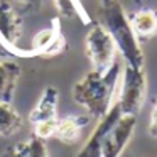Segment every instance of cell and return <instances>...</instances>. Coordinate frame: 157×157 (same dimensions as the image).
Wrapping results in <instances>:
<instances>
[{"mask_svg":"<svg viewBox=\"0 0 157 157\" xmlns=\"http://www.w3.org/2000/svg\"><path fill=\"white\" fill-rule=\"evenodd\" d=\"M122 68V61L117 59L106 71H96V69L88 71L73 86V100L79 106H83L93 118L100 120L101 117H105L112 105L117 101Z\"/></svg>","mask_w":157,"mask_h":157,"instance_id":"6da1fadb","label":"cell"},{"mask_svg":"<svg viewBox=\"0 0 157 157\" xmlns=\"http://www.w3.org/2000/svg\"><path fill=\"white\" fill-rule=\"evenodd\" d=\"M64 49H66V37L61 32V22H59L58 17L51 19L49 27L36 32L31 41V46H29V51L32 52V56H44V58L58 56Z\"/></svg>","mask_w":157,"mask_h":157,"instance_id":"8992f818","label":"cell"},{"mask_svg":"<svg viewBox=\"0 0 157 157\" xmlns=\"http://www.w3.org/2000/svg\"><path fill=\"white\" fill-rule=\"evenodd\" d=\"M58 103H59V91L56 86H46L44 91L39 96V101L29 113V123L32 127L46 120L58 118Z\"/></svg>","mask_w":157,"mask_h":157,"instance_id":"9c48e42d","label":"cell"},{"mask_svg":"<svg viewBox=\"0 0 157 157\" xmlns=\"http://www.w3.org/2000/svg\"><path fill=\"white\" fill-rule=\"evenodd\" d=\"M24 15H27L15 2L0 0V46L9 56L31 58V52L21 46L24 36Z\"/></svg>","mask_w":157,"mask_h":157,"instance_id":"277c9868","label":"cell"},{"mask_svg":"<svg viewBox=\"0 0 157 157\" xmlns=\"http://www.w3.org/2000/svg\"><path fill=\"white\" fill-rule=\"evenodd\" d=\"M149 135L157 139V98L152 103V110H150V122H149Z\"/></svg>","mask_w":157,"mask_h":157,"instance_id":"2e32d148","label":"cell"},{"mask_svg":"<svg viewBox=\"0 0 157 157\" xmlns=\"http://www.w3.org/2000/svg\"><path fill=\"white\" fill-rule=\"evenodd\" d=\"M24 127V118L12 103L0 101V135L12 137Z\"/></svg>","mask_w":157,"mask_h":157,"instance_id":"5bb4252c","label":"cell"},{"mask_svg":"<svg viewBox=\"0 0 157 157\" xmlns=\"http://www.w3.org/2000/svg\"><path fill=\"white\" fill-rule=\"evenodd\" d=\"M147 98V73L145 66L135 68L130 64H123L120 76L117 103L120 105L123 115H139L144 108Z\"/></svg>","mask_w":157,"mask_h":157,"instance_id":"3957f363","label":"cell"},{"mask_svg":"<svg viewBox=\"0 0 157 157\" xmlns=\"http://www.w3.org/2000/svg\"><path fill=\"white\" fill-rule=\"evenodd\" d=\"M132 31L142 44L157 37V9H139L128 15Z\"/></svg>","mask_w":157,"mask_h":157,"instance_id":"30bf717a","label":"cell"},{"mask_svg":"<svg viewBox=\"0 0 157 157\" xmlns=\"http://www.w3.org/2000/svg\"><path fill=\"white\" fill-rule=\"evenodd\" d=\"M90 123V115H66L58 118L54 137L63 144L73 145L81 139L83 128Z\"/></svg>","mask_w":157,"mask_h":157,"instance_id":"8fae6325","label":"cell"},{"mask_svg":"<svg viewBox=\"0 0 157 157\" xmlns=\"http://www.w3.org/2000/svg\"><path fill=\"white\" fill-rule=\"evenodd\" d=\"M85 51L91 63V69L106 71L118 59V51L112 36L100 22H91L85 37Z\"/></svg>","mask_w":157,"mask_h":157,"instance_id":"5b68a950","label":"cell"},{"mask_svg":"<svg viewBox=\"0 0 157 157\" xmlns=\"http://www.w3.org/2000/svg\"><path fill=\"white\" fill-rule=\"evenodd\" d=\"M0 157H49V152L44 140L32 135L31 139L10 145Z\"/></svg>","mask_w":157,"mask_h":157,"instance_id":"4fadbf2b","label":"cell"},{"mask_svg":"<svg viewBox=\"0 0 157 157\" xmlns=\"http://www.w3.org/2000/svg\"><path fill=\"white\" fill-rule=\"evenodd\" d=\"M137 127L135 115H122L120 120L110 128L103 140L101 157H120L133 137Z\"/></svg>","mask_w":157,"mask_h":157,"instance_id":"52a82bcc","label":"cell"},{"mask_svg":"<svg viewBox=\"0 0 157 157\" xmlns=\"http://www.w3.org/2000/svg\"><path fill=\"white\" fill-rule=\"evenodd\" d=\"M21 78V66L10 59H0V101L12 103Z\"/></svg>","mask_w":157,"mask_h":157,"instance_id":"7c38bea8","label":"cell"},{"mask_svg":"<svg viewBox=\"0 0 157 157\" xmlns=\"http://www.w3.org/2000/svg\"><path fill=\"white\" fill-rule=\"evenodd\" d=\"M98 22L112 36L123 64H130L135 68L145 66L142 46L133 34L128 14L125 12L122 2L120 0H98Z\"/></svg>","mask_w":157,"mask_h":157,"instance_id":"7a4b0ae2","label":"cell"},{"mask_svg":"<svg viewBox=\"0 0 157 157\" xmlns=\"http://www.w3.org/2000/svg\"><path fill=\"white\" fill-rule=\"evenodd\" d=\"M56 125H58V118L46 120V122L37 123V125H34V135L39 137V139H42V140L51 139V137H54Z\"/></svg>","mask_w":157,"mask_h":157,"instance_id":"9a60e30c","label":"cell"},{"mask_svg":"<svg viewBox=\"0 0 157 157\" xmlns=\"http://www.w3.org/2000/svg\"><path fill=\"white\" fill-rule=\"evenodd\" d=\"M122 115L123 113H122V110H120V105L115 101L112 105V108L106 112V115L98 120V123H96V127L93 128L91 135H90L88 140L83 144V147L79 149V152L76 157H101V149H103L105 135L110 132V128L118 122Z\"/></svg>","mask_w":157,"mask_h":157,"instance_id":"ba28073f","label":"cell"}]
</instances>
